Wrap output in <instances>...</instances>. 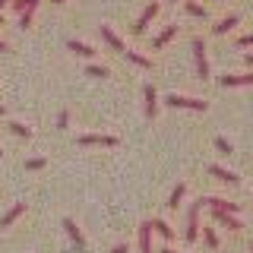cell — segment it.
<instances>
[{"instance_id":"cell-33","label":"cell","mask_w":253,"mask_h":253,"mask_svg":"<svg viewBox=\"0 0 253 253\" xmlns=\"http://www.w3.org/2000/svg\"><path fill=\"white\" fill-rule=\"evenodd\" d=\"M10 3H13V0H0V13H3V10H6Z\"/></svg>"},{"instance_id":"cell-30","label":"cell","mask_w":253,"mask_h":253,"mask_svg":"<svg viewBox=\"0 0 253 253\" xmlns=\"http://www.w3.org/2000/svg\"><path fill=\"white\" fill-rule=\"evenodd\" d=\"M13 13H26V6H29V0H13Z\"/></svg>"},{"instance_id":"cell-3","label":"cell","mask_w":253,"mask_h":253,"mask_svg":"<svg viewBox=\"0 0 253 253\" xmlns=\"http://www.w3.org/2000/svg\"><path fill=\"white\" fill-rule=\"evenodd\" d=\"M193 60H196V76L209 79V57H206V42L200 35L193 38Z\"/></svg>"},{"instance_id":"cell-37","label":"cell","mask_w":253,"mask_h":253,"mask_svg":"<svg viewBox=\"0 0 253 253\" xmlns=\"http://www.w3.org/2000/svg\"><path fill=\"white\" fill-rule=\"evenodd\" d=\"M51 3H57V6H60V3H67V0H51Z\"/></svg>"},{"instance_id":"cell-13","label":"cell","mask_w":253,"mask_h":253,"mask_svg":"<svg viewBox=\"0 0 253 253\" xmlns=\"http://www.w3.org/2000/svg\"><path fill=\"white\" fill-rule=\"evenodd\" d=\"M209 174H212V177H218L221 184H231V187H237V184H241V177H237L234 171L221 168V165H209Z\"/></svg>"},{"instance_id":"cell-7","label":"cell","mask_w":253,"mask_h":253,"mask_svg":"<svg viewBox=\"0 0 253 253\" xmlns=\"http://www.w3.org/2000/svg\"><path fill=\"white\" fill-rule=\"evenodd\" d=\"M76 142H79V146H108V149H114L117 136H111V133H108V136H105V133H85V136H79Z\"/></svg>"},{"instance_id":"cell-21","label":"cell","mask_w":253,"mask_h":253,"mask_svg":"<svg viewBox=\"0 0 253 253\" xmlns=\"http://www.w3.org/2000/svg\"><path fill=\"white\" fill-rule=\"evenodd\" d=\"M184 196H187V184H177V187L171 190V196H168V209H180Z\"/></svg>"},{"instance_id":"cell-41","label":"cell","mask_w":253,"mask_h":253,"mask_svg":"<svg viewBox=\"0 0 253 253\" xmlns=\"http://www.w3.org/2000/svg\"><path fill=\"white\" fill-rule=\"evenodd\" d=\"M250 247H253V244H250Z\"/></svg>"},{"instance_id":"cell-15","label":"cell","mask_w":253,"mask_h":253,"mask_svg":"<svg viewBox=\"0 0 253 253\" xmlns=\"http://www.w3.org/2000/svg\"><path fill=\"white\" fill-rule=\"evenodd\" d=\"M67 51H73L76 57H85V60H92L95 54H98L92 44H85V42H76V38H70V42H67Z\"/></svg>"},{"instance_id":"cell-11","label":"cell","mask_w":253,"mask_h":253,"mask_svg":"<svg viewBox=\"0 0 253 253\" xmlns=\"http://www.w3.org/2000/svg\"><path fill=\"white\" fill-rule=\"evenodd\" d=\"M101 38H105V44L111 47V51H117V54H124L126 51V44L121 42V35H117L111 26H101Z\"/></svg>"},{"instance_id":"cell-36","label":"cell","mask_w":253,"mask_h":253,"mask_svg":"<svg viewBox=\"0 0 253 253\" xmlns=\"http://www.w3.org/2000/svg\"><path fill=\"white\" fill-rule=\"evenodd\" d=\"M3 22H6V16H3V13H0V26H3Z\"/></svg>"},{"instance_id":"cell-18","label":"cell","mask_w":253,"mask_h":253,"mask_svg":"<svg viewBox=\"0 0 253 253\" xmlns=\"http://www.w3.org/2000/svg\"><path fill=\"white\" fill-rule=\"evenodd\" d=\"M152 231L162 237V241H174V228L165 218H152Z\"/></svg>"},{"instance_id":"cell-24","label":"cell","mask_w":253,"mask_h":253,"mask_svg":"<svg viewBox=\"0 0 253 253\" xmlns=\"http://www.w3.org/2000/svg\"><path fill=\"white\" fill-rule=\"evenodd\" d=\"M85 76L105 79V76H111V70H108V67H101V63H89V67H85Z\"/></svg>"},{"instance_id":"cell-22","label":"cell","mask_w":253,"mask_h":253,"mask_svg":"<svg viewBox=\"0 0 253 253\" xmlns=\"http://www.w3.org/2000/svg\"><path fill=\"white\" fill-rule=\"evenodd\" d=\"M184 10L193 16V19H206V16H209V10H206L203 3H196V0H184Z\"/></svg>"},{"instance_id":"cell-23","label":"cell","mask_w":253,"mask_h":253,"mask_svg":"<svg viewBox=\"0 0 253 253\" xmlns=\"http://www.w3.org/2000/svg\"><path fill=\"white\" fill-rule=\"evenodd\" d=\"M203 241H206V247H209V250H218V234H215V228L206 225V228H203Z\"/></svg>"},{"instance_id":"cell-16","label":"cell","mask_w":253,"mask_h":253,"mask_svg":"<svg viewBox=\"0 0 253 253\" xmlns=\"http://www.w3.org/2000/svg\"><path fill=\"white\" fill-rule=\"evenodd\" d=\"M124 57L133 63V67H142V70H152V57H146V54H139V51H130V47H126L124 51Z\"/></svg>"},{"instance_id":"cell-1","label":"cell","mask_w":253,"mask_h":253,"mask_svg":"<svg viewBox=\"0 0 253 253\" xmlns=\"http://www.w3.org/2000/svg\"><path fill=\"white\" fill-rule=\"evenodd\" d=\"M165 105L168 108H184V111H209V101H203V98H193V95H180V92H171V95H165Z\"/></svg>"},{"instance_id":"cell-35","label":"cell","mask_w":253,"mask_h":253,"mask_svg":"<svg viewBox=\"0 0 253 253\" xmlns=\"http://www.w3.org/2000/svg\"><path fill=\"white\" fill-rule=\"evenodd\" d=\"M6 114V105H0V117H3Z\"/></svg>"},{"instance_id":"cell-34","label":"cell","mask_w":253,"mask_h":253,"mask_svg":"<svg viewBox=\"0 0 253 253\" xmlns=\"http://www.w3.org/2000/svg\"><path fill=\"white\" fill-rule=\"evenodd\" d=\"M158 253H177V250H174V247H162V250H158Z\"/></svg>"},{"instance_id":"cell-25","label":"cell","mask_w":253,"mask_h":253,"mask_svg":"<svg viewBox=\"0 0 253 253\" xmlns=\"http://www.w3.org/2000/svg\"><path fill=\"white\" fill-rule=\"evenodd\" d=\"M10 130L16 133V136H22V139H32V126L19 124V121H10Z\"/></svg>"},{"instance_id":"cell-19","label":"cell","mask_w":253,"mask_h":253,"mask_svg":"<svg viewBox=\"0 0 253 253\" xmlns=\"http://www.w3.org/2000/svg\"><path fill=\"white\" fill-rule=\"evenodd\" d=\"M26 209H29L26 203H16L10 212H3V218H0V228H10V225H13V221L19 218V215H22V212H26Z\"/></svg>"},{"instance_id":"cell-2","label":"cell","mask_w":253,"mask_h":253,"mask_svg":"<svg viewBox=\"0 0 253 253\" xmlns=\"http://www.w3.org/2000/svg\"><path fill=\"white\" fill-rule=\"evenodd\" d=\"M200 212H203V200H196L187 209V228H184V241L187 244H196V241H200Z\"/></svg>"},{"instance_id":"cell-20","label":"cell","mask_w":253,"mask_h":253,"mask_svg":"<svg viewBox=\"0 0 253 253\" xmlns=\"http://www.w3.org/2000/svg\"><path fill=\"white\" fill-rule=\"evenodd\" d=\"M38 3H42V0H29L26 13H19V29H29V26H32V19H35V10H38Z\"/></svg>"},{"instance_id":"cell-12","label":"cell","mask_w":253,"mask_h":253,"mask_svg":"<svg viewBox=\"0 0 253 253\" xmlns=\"http://www.w3.org/2000/svg\"><path fill=\"white\" fill-rule=\"evenodd\" d=\"M152 221H142L139 225V253H155L152 250Z\"/></svg>"},{"instance_id":"cell-17","label":"cell","mask_w":253,"mask_h":253,"mask_svg":"<svg viewBox=\"0 0 253 253\" xmlns=\"http://www.w3.org/2000/svg\"><path fill=\"white\" fill-rule=\"evenodd\" d=\"M63 228H67L70 241L76 244V250H83V247H85V241H83V231H79V228H76V221H73V218H63Z\"/></svg>"},{"instance_id":"cell-6","label":"cell","mask_w":253,"mask_h":253,"mask_svg":"<svg viewBox=\"0 0 253 253\" xmlns=\"http://www.w3.org/2000/svg\"><path fill=\"white\" fill-rule=\"evenodd\" d=\"M218 85H225V89H237V85H253V70H247V73H225V76H218Z\"/></svg>"},{"instance_id":"cell-27","label":"cell","mask_w":253,"mask_h":253,"mask_svg":"<svg viewBox=\"0 0 253 253\" xmlns=\"http://www.w3.org/2000/svg\"><path fill=\"white\" fill-rule=\"evenodd\" d=\"M44 165H47V158H42V155H35V158H29V162H26V171H42Z\"/></svg>"},{"instance_id":"cell-26","label":"cell","mask_w":253,"mask_h":253,"mask_svg":"<svg viewBox=\"0 0 253 253\" xmlns=\"http://www.w3.org/2000/svg\"><path fill=\"white\" fill-rule=\"evenodd\" d=\"M215 149H218L221 155H234V146H231L225 136H215Z\"/></svg>"},{"instance_id":"cell-8","label":"cell","mask_w":253,"mask_h":253,"mask_svg":"<svg viewBox=\"0 0 253 253\" xmlns=\"http://www.w3.org/2000/svg\"><path fill=\"white\" fill-rule=\"evenodd\" d=\"M142 98H146V117H149V121H155V114H158V92H155L152 83L142 85Z\"/></svg>"},{"instance_id":"cell-40","label":"cell","mask_w":253,"mask_h":253,"mask_svg":"<svg viewBox=\"0 0 253 253\" xmlns=\"http://www.w3.org/2000/svg\"><path fill=\"white\" fill-rule=\"evenodd\" d=\"M0 155H3V149H0Z\"/></svg>"},{"instance_id":"cell-4","label":"cell","mask_w":253,"mask_h":253,"mask_svg":"<svg viewBox=\"0 0 253 253\" xmlns=\"http://www.w3.org/2000/svg\"><path fill=\"white\" fill-rule=\"evenodd\" d=\"M203 206H209V209H215V212H228V215H237L241 212V203H231V200H225V196H200Z\"/></svg>"},{"instance_id":"cell-5","label":"cell","mask_w":253,"mask_h":253,"mask_svg":"<svg viewBox=\"0 0 253 253\" xmlns=\"http://www.w3.org/2000/svg\"><path fill=\"white\" fill-rule=\"evenodd\" d=\"M158 10H162V3H158V0H152V3H149V6H146V10H142V13H139V19H136V22H133V35H142V32H146V29H149V22H152V19H155V16H158Z\"/></svg>"},{"instance_id":"cell-38","label":"cell","mask_w":253,"mask_h":253,"mask_svg":"<svg viewBox=\"0 0 253 253\" xmlns=\"http://www.w3.org/2000/svg\"><path fill=\"white\" fill-rule=\"evenodd\" d=\"M0 51H6V42H0Z\"/></svg>"},{"instance_id":"cell-31","label":"cell","mask_w":253,"mask_h":253,"mask_svg":"<svg viewBox=\"0 0 253 253\" xmlns=\"http://www.w3.org/2000/svg\"><path fill=\"white\" fill-rule=\"evenodd\" d=\"M111 253H130V244H117V247L111 250Z\"/></svg>"},{"instance_id":"cell-32","label":"cell","mask_w":253,"mask_h":253,"mask_svg":"<svg viewBox=\"0 0 253 253\" xmlns=\"http://www.w3.org/2000/svg\"><path fill=\"white\" fill-rule=\"evenodd\" d=\"M244 60H247V67L253 70V51H250V54H244Z\"/></svg>"},{"instance_id":"cell-9","label":"cell","mask_w":253,"mask_h":253,"mask_svg":"<svg viewBox=\"0 0 253 253\" xmlns=\"http://www.w3.org/2000/svg\"><path fill=\"white\" fill-rule=\"evenodd\" d=\"M177 32H180V26H177V22H171V26H165V29H162V32H158V35L152 38V51H162L165 44H171Z\"/></svg>"},{"instance_id":"cell-39","label":"cell","mask_w":253,"mask_h":253,"mask_svg":"<svg viewBox=\"0 0 253 253\" xmlns=\"http://www.w3.org/2000/svg\"><path fill=\"white\" fill-rule=\"evenodd\" d=\"M168 3H177V0H168Z\"/></svg>"},{"instance_id":"cell-28","label":"cell","mask_w":253,"mask_h":253,"mask_svg":"<svg viewBox=\"0 0 253 253\" xmlns=\"http://www.w3.org/2000/svg\"><path fill=\"white\" fill-rule=\"evenodd\" d=\"M67 124H70V111H60L57 114V130H67Z\"/></svg>"},{"instance_id":"cell-14","label":"cell","mask_w":253,"mask_h":253,"mask_svg":"<svg viewBox=\"0 0 253 253\" xmlns=\"http://www.w3.org/2000/svg\"><path fill=\"white\" fill-rule=\"evenodd\" d=\"M212 218H215L221 228H228V231H234V234H237V231L244 228V225H241V218H237V215H228V212H215V209H212Z\"/></svg>"},{"instance_id":"cell-10","label":"cell","mask_w":253,"mask_h":253,"mask_svg":"<svg viewBox=\"0 0 253 253\" xmlns=\"http://www.w3.org/2000/svg\"><path fill=\"white\" fill-rule=\"evenodd\" d=\"M237 26H241V16H237V13H228V16H221L215 26H212V35H228V32H234Z\"/></svg>"},{"instance_id":"cell-29","label":"cell","mask_w":253,"mask_h":253,"mask_svg":"<svg viewBox=\"0 0 253 253\" xmlns=\"http://www.w3.org/2000/svg\"><path fill=\"white\" fill-rule=\"evenodd\" d=\"M237 47H253V32H250V35H241V38H237Z\"/></svg>"}]
</instances>
